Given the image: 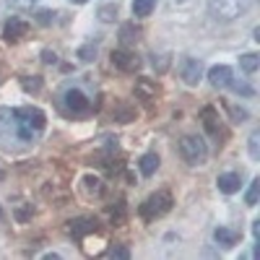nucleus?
<instances>
[{
  "instance_id": "nucleus-1",
  "label": "nucleus",
  "mask_w": 260,
  "mask_h": 260,
  "mask_svg": "<svg viewBox=\"0 0 260 260\" xmlns=\"http://www.w3.org/2000/svg\"><path fill=\"white\" fill-rule=\"evenodd\" d=\"M16 122H18V133H21V141L24 143H31L42 130L47 125V117L39 107H21L16 110Z\"/></svg>"
},
{
  "instance_id": "nucleus-2",
  "label": "nucleus",
  "mask_w": 260,
  "mask_h": 260,
  "mask_svg": "<svg viewBox=\"0 0 260 260\" xmlns=\"http://www.w3.org/2000/svg\"><path fill=\"white\" fill-rule=\"evenodd\" d=\"M18 141H21V133H18V122H16V110L0 107V148L16 151Z\"/></svg>"
},
{
  "instance_id": "nucleus-3",
  "label": "nucleus",
  "mask_w": 260,
  "mask_h": 260,
  "mask_svg": "<svg viewBox=\"0 0 260 260\" xmlns=\"http://www.w3.org/2000/svg\"><path fill=\"white\" fill-rule=\"evenodd\" d=\"M252 6V0H211L208 3V13L216 21H234L242 13H247Z\"/></svg>"
},
{
  "instance_id": "nucleus-4",
  "label": "nucleus",
  "mask_w": 260,
  "mask_h": 260,
  "mask_svg": "<svg viewBox=\"0 0 260 260\" xmlns=\"http://www.w3.org/2000/svg\"><path fill=\"white\" fill-rule=\"evenodd\" d=\"M180 154H182V159H185L190 167H201V164H206V159H208L206 141L198 138V136H185V138L180 141Z\"/></svg>"
},
{
  "instance_id": "nucleus-5",
  "label": "nucleus",
  "mask_w": 260,
  "mask_h": 260,
  "mask_svg": "<svg viewBox=\"0 0 260 260\" xmlns=\"http://www.w3.org/2000/svg\"><path fill=\"white\" fill-rule=\"evenodd\" d=\"M169 208H172V195L169 192H154V195H148L146 203L141 206V216L146 221H151V219L164 216Z\"/></svg>"
},
{
  "instance_id": "nucleus-6",
  "label": "nucleus",
  "mask_w": 260,
  "mask_h": 260,
  "mask_svg": "<svg viewBox=\"0 0 260 260\" xmlns=\"http://www.w3.org/2000/svg\"><path fill=\"white\" fill-rule=\"evenodd\" d=\"M180 76L187 86H198L203 81V62L198 57H182L180 60Z\"/></svg>"
},
{
  "instance_id": "nucleus-7",
  "label": "nucleus",
  "mask_w": 260,
  "mask_h": 260,
  "mask_svg": "<svg viewBox=\"0 0 260 260\" xmlns=\"http://www.w3.org/2000/svg\"><path fill=\"white\" fill-rule=\"evenodd\" d=\"M112 62H115V68L120 71H127V73H133L141 68V60L136 52H130V50H115L112 52Z\"/></svg>"
},
{
  "instance_id": "nucleus-8",
  "label": "nucleus",
  "mask_w": 260,
  "mask_h": 260,
  "mask_svg": "<svg viewBox=\"0 0 260 260\" xmlns=\"http://www.w3.org/2000/svg\"><path fill=\"white\" fill-rule=\"evenodd\" d=\"M232 78H234V73H232L229 65H213V68L208 71V81H211L213 89H226V86L232 83Z\"/></svg>"
},
{
  "instance_id": "nucleus-9",
  "label": "nucleus",
  "mask_w": 260,
  "mask_h": 260,
  "mask_svg": "<svg viewBox=\"0 0 260 260\" xmlns=\"http://www.w3.org/2000/svg\"><path fill=\"white\" fill-rule=\"evenodd\" d=\"M65 107H68L71 112H76V115H81V112H89V99H86V94L83 91H78V89H68L65 91Z\"/></svg>"
},
{
  "instance_id": "nucleus-10",
  "label": "nucleus",
  "mask_w": 260,
  "mask_h": 260,
  "mask_svg": "<svg viewBox=\"0 0 260 260\" xmlns=\"http://www.w3.org/2000/svg\"><path fill=\"white\" fill-rule=\"evenodd\" d=\"M26 31H29V24L24 18H11L8 24L3 26V37L8 39V42H18V39H24L26 37Z\"/></svg>"
},
{
  "instance_id": "nucleus-11",
  "label": "nucleus",
  "mask_w": 260,
  "mask_h": 260,
  "mask_svg": "<svg viewBox=\"0 0 260 260\" xmlns=\"http://www.w3.org/2000/svg\"><path fill=\"white\" fill-rule=\"evenodd\" d=\"M240 232L237 229H229V226H219V229H213V242L219 245V247H234L237 242H240Z\"/></svg>"
},
{
  "instance_id": "nucleus-12",
  "label": "nucleus",
  "mask_w": 260,
  "mask_h": 260,
  "mask_svg": "<svg viewBox=\"0 0 260 260\" xmlns=\"http://www.w3.org/2000/svg\"><path fill=\"white\" fill-rule=\"evenodd\" d=\"M201 117H203V125H206V130H208V136H211V138H219V136H221V125H219V115H216L213 107H203Z\"/></svg>"
},
{
  "instance_id": "nucleus-13",
  "label": "nucleus",
  "mask_w": 260,
  "mask_h": 260,
  "mask_svg": "<svg viewBox=\"0 0 260 260\" xmlns=\"http://www.w3.org/2000/svg\"><path fill=\"white\" fill-rule=\"evenodd\" d=\"M159 83L156 81H151V78H138L136 81V96L141 99H156L159 96Z\"/></svg>"
},
{
  "instance_id": "nucleus-14",
  "label": "nucleus",
  "mask_w": 260,
  "mask_h": 260,
  "mask_svg": "<svg viewBox=\"0 0 260 260\" xmlns=\"http://www.w3.org/2000/svg\"><path fill=\"white\" fill-rule=\"evenodd\" d=\"M216 185H219V190H221V192L232 195V192L240 190V185H242V182H240V175H237V172H224V175H219Z\"/></svg>"
},
{
  "instance_id": "nucleus-15",
  "label": "nucleus",
  "mask_w": 260,
  "mask_h": 260,
  "mask_svg": "<svg viewBox=\"0 0 260 260\" xmlns=\"http://www.w3.org/2000/svg\"><path fill=\"white\" fill-rule=\"evenodd\" d=\"M138 39H141V29L136 24H122L120 26V42L122 45H136Z\"/></svg>"
},
{
  "instance_id": "nucleus-16",
  "label": "nucleus",
  "mask_w": 260,
  "mask_h": 260,
  "mask_svg": "<svg viewBox=\"0 0 260 260\" xmlns=\"http://www.w3.org/2000/svg\"><path fill=\"white\" fill-rule=\"evenodd\" d=\"M138 167H141V172H143L146 177H151L159 169V154H143L141 161H138Z\"/></svg>"
},
{
  "instance_id": "nucleus-17",
  "label": "nucleus",
  "mask_w": 260,
  "mask_h": 260,
  "mask_svg": "<svg viewBox=\"0 0 260 260\" xmlns=\"http://www.w3.org/2000/svg\"><path fill=\"white\" fill-rule=\"evenodd\" d=\"M154 6H156V0H133V16H138V18L151 16Z\"/></svg>"
},
{
  "instance_id": "nucleus-18",
  "label": "nucleus",
  "mask_w": 260,
  "mask_h": 260,
  "mask_svg": "<svg viewBox=\"0 0 260 260\" xmlns=\"http://www.w3.org/2000/svg\"><path fill=\"white\" fill-rule=\"evenodd\" d=\"M240 65H242L245 73H255V71L260 68V57H257L255 52H247V55L240 57Z\"/></svg>"
},
{
  "instance_id": "nucleus-19",
  "label": "nucleus",
  "mask_w": 260,
  "mask_h": 260,
  "mask_svg": "<svg viewBox=\"0 0 260 260\" xmlns=\"http://www.w3.org/2000/svg\"><path fill=\"white\" fill-rule=\"evenodd\" d=\"M96 52H99V45L96 42H89V45H83L78 50V60L81 62H91V60H96Z\"/></svg>"
},
{
  "instance_id": "nucleus-20",
  "label": "nucleus",
  "mask_w": 260,
  "mask_h": 260,
  "mask_svg": "<svg viewBox=\"0 0 260 260\" xmlns=\"http://www.w3.org/2000/svg\"><path fill=\"white\" fill-rule=\"evenodd\" d=\"M257 198H260V177H255V180L250 182V190H247V195H245V203H247V206H257Z\"/></svg>"
},
{
  "instance_id": "nucleus-21",
  "label": "nucleus",
  "mask_w": 260,
  "mask_h": 260,
  "mask_svg": "<svg viewBox=\"0 0 260 260\" xmlns=\"http://www.w3.org/2000/svg\"><path fill=\"white\" fill-rule=\"evenodd\" d=\"M96 16H99V21L110 24V21H115V18H117V6H102V8L96 11Z\"/></svg>"
},
{
  "instance_id": "nucleus-22",
  "label": "nucleus",
  "mask_w": 260,
  "mask_h": 260,
  "mask_svg": "<svg viewBox=\"0 0 260 260\" xmlns=\"http://www.w3.org/2000/svg\"><path fill=\"white\" fill-rule=\"evenodd\" d=\"M83 187H86V192H89V195H91V192L99 195V192H102V180L89 175V177H83Z\"/></svg>"
},
{
  "instance_id": "nucleus-23",
  "label": "nucleus",
  "mask_w": 260,
  "mask_h": 260,
  "mask_svg": "<svg viewBox=\"0 0 260 260\" xmlns=\"http://www.w3.org/2000/svg\"><path fill=\"white\" fill-rule=\"evenodd\" d=\"M151 65L156 68V73H164L167 68H169V55H151Z\"/></svg>"
},
{
  "instance_id": "nucleus-24",
  "label": "nucleus",
  "mask_w": 260,
  "mask_h": 260,
  "mask_svg": "<svg viewBox=\"0 0 260 260\" xmlns=\"http://www.w3.org/2000/svg\"><path fill=\"white\" fill-rule=\"evenodd\" d=\"M229 86H232V89H234L237 94H242V96H252V94H255V89H252L250 83H245V81H234V78H232V83H229Z\"/></svg>"
},
{
  "instance_id": "nucleus-25",
  "label": "nucleus",
  "mask_w": 260,
  "mask_h": 260,
  "mask_svg": "<svg viewBox=\"0 0 260 260\" xmlns=\"http://www.w3.org/2000/svg\"><path fill=\"white\" fill-rule=\"evenodd\" d=\"M71 224H73L71 232L78 234V237H81L83 232H91V229H94V221H86V219H78V221H71Z\"/></svg>"
},
{
  "instance_id": "nucleus-26",
  "label": "nucleus",
  "mask_w": 260,
  "mask_h": 260,
  "mask_svg": "<svg viewBox=\"0 0 260 260\" xmlns=\"http://www.w3.org/2000/svg\"><path fill=\"white\" fill-rule=\"evenodd\" d=\"M21 86H24L26 91H39L42 89V78L39 76H26L24 81H21Z\"/></svg>"
},
{
  "instance_id": "nucleus-27",
  "label": "nucleus",
  "mask_w": 260,
  "mask_h": 260,
  "mask_svg": "<svg viewBox=\"0 0 260 260\" xmlns=\"http://www.w3.org/2000/svg\"><path fill=\"white\" fill-rule=\"evenodd\" d=\"M229 115H232V122H245L250 115H247V110H242V107H234V104H229Z\"/></svg>"
},
{
  "instance_id": "nucleus-28",
  "label": "nucleus",
  "mask_w": 260,
  "mask_h": 260,
  "mask_svg": "<svg viewBox=\"0 0 260 260\" xmlns=\"http://www.w3.org/2000/svg\"><path fill=\"white\" fill-rule=\"evenodd\" d=\"M250 156L252 159H260V130L250 136Z\"/></svg>"
},
{
  "instance_id": "nucleus-29",
  "label": "nucleus",
  "mask_w": 260,
  "mask_h": 260,
  "mask_svg": "<svg viewBox=\"0 0 260 260\" xmlns=\"http://www.w3.org/2000/svg\"><path fill=\"white\" fill-rule=\"evenodd\" d=\"M55 16H57L55 11H39L37 13V21H39L42 26H50V24H55Z\"/></svg>"
},
{
  "instance_id": "nucleus-30",
  "label": "nucleus",
  "mask_w": 260,
  "mask_h": 260,
  "mask_svg": "<svg viewBox=\"0 0 260 260\" xmlns=\"http://www.w3.org/2000/svg\"><path fill=\"white\" fill-rule=\"evenodd\" d=\"M34 3H37V0H8V8H13V11H29Z\"/></svg>"
},
{
  "instance_id": "nucleus-31",
  "label": "nucleus",
  "mask_w": 260,
  "mask_h": 260,
  "mask_svg": "<svg viewBox=\"0 0 260 260\" xmlns=\"http://www.w3.org/2000/svg\"><path fill=\"white\" fill-rule=\"evenodd\" d=\"M107 257H130V252H127V247H112L107 252Z\"/></svg>"
},
{
  "instance_id": "nucleus-32",
  "label": "nucleus",
  "mask_w": 260,
  "mask_h": 260,
  "mask_svg": "<svg viewBox=\"0 0 260 260\" xmlns=\"http://www.w3.org/2000/svg\"><path fill=\"white\" fill-rule=\"evenodd\" d=\"M42 60H45L47 65H52V62H57V55L52 50H45V52H42Z\"/></svg>"
},
{
  "instance_id": "nucleus-33",
  "label": "nucleus",
  "mask_w": 260,
  "mask_h": 260,
  "mask_svg": "<svg viewBox=\"0 0 260 260\" xmlns=\"http://www.w3.org/2000/svg\"><path fill=\"white\" fill-rule=\"evenodd\" d=\"M252 234H255V237L260 234V221H255V224H252Z\"/></svg>"
},
{
  "instance_id": "nucleus-34",
  "label": "nucleus",
  "mask_w": 260,
  "mask_h": 260,
  "mask_svg": "<svg viewBox=\"0 0 260 260\" xmlns=\"http://www.w3.org/2000/svg\"><path fill=\"white\" fill-rule=\"evenodd\" d=\"M6 177V167H3V161H0V180Z\"/></svg>"
},
{
  "instance_id": "nucleus-35",
  "label": "nucleus",
  "mask_w": 260,
  "mask_h": 260,
  "mask_svg": "<svg viewBox=\"0 0 260 260\" xmlns=\"http://www.w3.org/2000/svg\"><path fill=\"white\" fill-rule=\"evenodd\" d=\"M73 3H78V6H81V3H86V0H73Z\"/></svg>"
}]
</instances>
